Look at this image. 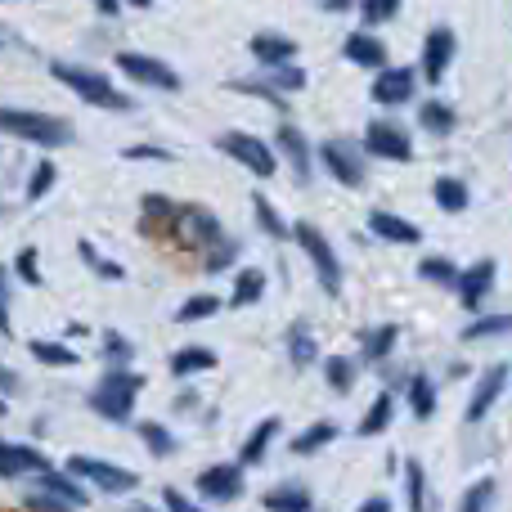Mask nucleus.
<instances>
[{
	"mask_svg": "<svg viewBox=\"0 0 512 512\" xmlns=\"http://www.w3.org/2000/svg\"><path fill=\"white\" fill-rule=\"evenodd\" d=\"M50 77L63 81V86H72L86 104H95V108H113V113L131 108V99H126L113 81L99 77V72H90V68H77V63H50Z\"/></svg>",
	"mask_w": 512,
	"mask_h": 512,
	"instance_id": "f257e3e1",
	"label": "nucleus"
},
{
	"mask_svg": "<svg viewBox=\"0 0 512 512\" xmlns=\"http://www.w3.org/2000/svg\"><path fill=\"white\" fill-rule=\"evenodd\" d=\"M0 131L5 135H18L27 144H68L72 140V126L63 117H45V113H23V108H0Z\"/></svg>",
	"mask_w": 512,
	"mask_h": 512,
	"instance_id": "f03ea898",
	"label": "nucleus"
},
{
	"mask_svg": "<svg viewBox=\"0 0 512 512\" xmlns=\"http://www.w3.org/2000/svg\"><path fill=\"white\" fill-rule=\"evenodd\" d=\"M144 378L140 373H126V369H113L104 382H99L95 391H90V409L104 418H113V423H122V418H131L135 409V396H140Z\"/></svg>",
	"mask_w": 512,
	"mask_h": 512,
	"instance_id": "7ed1b4c3",
	"label": "nucleus"
},
{
	"mask_svg": "<svg viewBox=\"0 0 512 512\" xmlns=\"http://www.w3.org/2000/svg\"><path fill=\"white\" fill-rule=\"evenodd\" d=\"M68 472L90 481V486L104 490V495H131V490L140 486V477H135L131 468H117V463H108V459H90V454H72Z\"/></svg>",
	"mask_w": 512,
	"mask_h": 512,
	"instance_id": "20e7f679",
	"label": "nucleus"
},
{
	"mask_svg": "<svg viewBox=\"0 0 512 512\" xmlns=\"http://www.w3.org/2000/svg\"><path fill=\"white\" fill-rule=\"evenodd\" d=\"M171 234H176L180 248H203L207 252L216 239H221V221H216L207 207L189 203V207H180V212H176V221H171Z\"/></svg>",
	"mask_w": 512,
	"mask_h": 512,
	"instance_id": "39448f33",
	"label": "nucleus"
},
{
	"mask_svg": "<svg viewBox=\"0 0 512 512\" xmlns=\"http://www.w3.org/2000/svg\"><path fill=\"white\" fill-rule=\"evenodd\" d=\"M292 234H297V243L306 248V256L315 261V274H319V283H324V292H337L342 288V265H337V252L328 248V239L315 230V225H292Z\"/></svg>",
	"mask_w": 512,
	"mask_h": 512,
	"instance_id": "423d86ee",
	"label": "nucleus"
},
{
	"mask_svg": "<svg viewBox=\"0 0 512 512\" xmlns=\"http://www.w3.org/2000/svg\"><path fill=\"white\" fill-rule=\"evenodd\" d=\"M117 68H122L131 81H140V86H153V90H180L176 68H167V63L153 59V54L122 50V54H117Z\"/></svg>",
	"mask_w": 512,
	"mask_h": 512,
	"instance_id": "0eeeda50",
	"label": "nucleus"
},
{
	"mask_svg": "<svg viewBox=\"0 0 512 512\" xmlns=\"http://www.w3.org/2000/svg\"><path fill=\"white\" fill-rule=\"evenodd\" d=\"M221 153H230V158H239V167H248L252 176H274V153H270V144H261L256 135H243V131H230V135H221Z\"/></svg>",
	"mask_w": 512,
	"mask_h": 512,
	"instance_id": "6e6552de",
	"label": "nucleus"
},
{
	"mask_svg": "<svg viewBox=\"0 0 512 512\" xmlns=\"http://www.w3.org/2000/svg\"><path fill=\"white\" fill-rule=\"evenodd\" d=\"M198 495L212 499V504H230L243 495V468L239 463H216V468L198 472Z\"/></svg>",
	"mask_w": 512,
	"mask_h": 512,
	"instance_id": "1a4fd4ad",
	"label": "nucleus"
},
{
	"mask_svg": "<svg viewBox=\"0 0 512 512\" xmlns=\"http://www.w3.org/2000/svg\"><path fill=\"white\" fill-rule=\"evenodd\" d=\"M50 463H45L41 450L32 445H14V441H0V477L5 481H18V477H45Z\"/></svg>",
	"mask_w": 512,
	"mask_h": 512,
	"instance_id": "9d476101",
	"label": "nucleus"
},
{
	"mask_svg": "<svg viewBox=\"0 0 512 512\" xmlns=\"http://www.w3.org/2000/svg\"><path fill=\"white\" fill-rule=\"evenodd\" d=\"M364 149H369L373 158H387V162H409V153H414V144H409V135L400 131V126L373 122L369 131H364Z\"/></svg>",
	"mask_w": 512,
	"mask_h": 512,
	"instance_id": "9b49d317",
	"label": "nucleus"
},
{
	"mask_svg": "<svg viewBox=\"0 0 512 512\" xmlns=\"http://www.w3.org/2000/svg\"><path fill=\"white\" fill-rule=\"evenodd\" d=\"M454 50H459V45H454L450 27H432V32H427V45H423V77L441 81L454 63Z\"/></svg>",
	"mask_w": 512,
	"mask_h": 512,
	"instance_id": "f8f14e48",
	"label": "nucleus"
},
{
	"mask_svg": "<svg viewBox=\"0 0 512 512\" xmlns=\"http://www.w3.org/2000/svg\"><path fill=\"white\" fill-rule=\"evenodd\" d=\"M508 387V364H490L486 373H481L477 391H472V405H468V423H481V418L490 414V405H495L499 396H504Z\"/></svg>",
	"mask_w": 512,
	"mask_h": 512,
	"instance_id": "ddd939ff",
	"label": "nucleus"
},
{
	"mask_svg": "<svg viewBox=\"0 0 512 512\" xmlns=\"http://www.w3.org/2000/svg\"><path fill=\"white\" fill-rule=\"evenodd\" d=\"M324 162H328V171H333L342 185H351V189L364 185V162H360V153H355L346 140H328L324 144Z\"/></svg>",
	"mask_w": 512,
	"mask_h": 512,
	"instance_id": "4468645a",
	"label": "nucleus"
},
{
	"mask_svg": "<svg viewBox=\"0 0 512 512\" xmlns=\"http://www.w3.org/2000/svg\"><path fill=\"white\" fill-rule=\"evenodd\" d=\"M495 274H499V265L490 261V256H486V261H477L472 270H463V274H459V297H463V306L477 310L481 297L490 292V283H495Z\"/></svg>",
	"mask_w": 512,
	"mask_h": 512,
	"instance_id": "2eb2a0df",
	"label": "nucleus"
},
{
	"mask_svg": "<svg viewBox=\"0 0 512 512\" xmlns=\"http://www.w3.org/2000/svg\"><path fill=\"white\" fill-rule=\"evenodd\" d=\"M414 95V72L409 68H382L378 81H373V99L378 104H405Z\"/></svg>",
	"mask_w": 512,
	"mask_h": 512,
	"instance_id": "dca6fc26",
	"label": "nucleus"
},
{
	"mask_svg": "<svg viewBox=\"0 0 512 512\" xmlns=\"http://www.w3.org/2000/svg\"><path fill=\"white\" fill-rule=\"evenodd\" d=\"M252 54L261 68H279V63L297 59V41H288L279 32H261V36H252Z\"/></svg>",
	"mask_w": 512,
	"mask_h": 512,
	"instance_id": "f3484780",
	"label": "nucleus"
},
{
	"mask_svg": "<svg viewBox=\"0 0 512 512\" xmlns=\"http://www.w3.org/2000/svg\"><path fill=\"white\" fill-rule=\"evenodd\" d=\"M369 230L378 234L382 243H418L423 239V230H418L414 221H405V216H396V212H373Z\"/></svg>",
	"mask_w": 512,
	"mask_h": 512,
	"instance_id": "a211bd4d",
	"label": "nucleus"
},
{
	"mask_svg": "<svg viewBox=\"0 0 512 512\" xmlns=\"http://www.w3.org/2000/svg\"><path fill=\"white\" fill-rule=\"evenodd\" d=\"M346 59L351 63H360V68H387V45L378 41V36H369V32H355V36H346Z\"/></svg>",
	"mask_w": 512,
	"mask_h": 512,
	"instance_id": "6ab92c4d",
	"label": "nucleus"
},
{
	"mask_svg": "<svg viewBox=\"0 0 512 512\" xmlns=\"http://www.w3.org/2000/svg\"><path fill=\"white\" fill-rule=\"evenodd\" d=\"M274 436H279V418H261V423H256V432L248 436V445L239 450V463H248V468H252V463H261Z\"/></svg>",
	"mask_w": 512,
	"mask_h": 512,
	"instance_id": "aec40b11",
	"label": "nucleus"
},
{
	"mask_svg": "<svg viewBox=\"0 0 512 512\" xmlns=\"http://www.w3.org/2000/svg\"><path fill=\"white\" fill-rule=\"evenodd\" d=\"M41 495L59 499V504H68V508L86 504V490H81L72 477H59V472H45V477H41Z\"/></svg>",
	"mask_w": 512,
	"mask_h": 512,
	"instance_id": "412c9836",
	"label": "nucleus"
},
{
	"mask_svg": "<svg viewBox=\"0 0 512 512\" xmlns=\"http://www.w3.org/2000/svg\"><path fill=\"white\" fill-rule=\"evenodd\" d=\"M279 149L292 158L297 176H310V144H306V135H301L297 126H279Z\"/></svg>",
	"mask_w": 512,
	"mask_h": 512,
	"instance_id": "4be33fe9",
	"label": "nucleus"
},
{
	"mask_svg": "<svg viewBox=\"0 0 512 512\" xmlns=\"http://www.w3.org/2000/svg\"><path fill=\"white\" fill-rule=\"evenodd\" d=\"M391 414H396V396H391V391H382V396L369 405V414L360 418V436L387 432V427H391Z\"/></svg>",
	"mask_w": 512,
	"mask_h": 512,
	"instance_id": "5701e85b",
	"label": "nucleus"
},
{
	"mask_svg": "<svg viewBox=\"0 0 512 512\" xmlns=\"http://www.w3.org/2000/svg\"><path fill=\"white\" fill-rule=\"evenodd\" d=\"M212 364H216V355L207 351V346H185V351L171 355V373H176V378H189V373H203V369H212Z\"/></svg>",
	"mask_w": 512,
	"mask_h": 512,
	"instance_id": "b1692460",
	"label": "nucleus"
},
{
	"mask_svg": "<svg viewBox=\"0 0 512 512\" xmlns=\"http://www.w3.org/2000/svg\"><path fill=\"white\" fill-rule=\"evenodd\" d=\"M265 508L270 512H310V490L301 486H279L265 495Z\"/></svg>",
	"mask_w": 512,
	"mask_h": 512,
	"instance_id": "393cba45",
	"label": "nucleus"
},
{
	"mask_svg": "<svg viewBox=\"0 0 512 512\" xmlns=\"http://www.w3.org/2000/svg\"><path fill=\"white\" fill-rule=\"evenodd\" d=\"M27 351L36 355L41 364H59V369H72V364L81 360L72 346H63V342H45V337H36V342H27Z\"/></svg>",
	"mask_w": 512,
	"mask_h": 512,
	"instance_id": "a878e982",
	"label": "nucleus"
},
{
	"mask_svg": "<svg viewBox=\"0 0 512 512\" xmlns=\"http://www.w3.org/2000/svg\"><path fill=\"white\" fill-rule=\"evenodd\" d=\"M432 198H436V207H441V212H463V207H468V185H463V180H436L432 185Z\"/></svg>",
	"mask_w": 512,
	"mask_h": 512,
	"instance_id": "bb28decb",
	"label": "nucleus"
},
{
	"mask_svg": "<svg viewBox=\"0 0 512 512\" xmlns=\"http://www.w3.org/2000/svg\"><path fill=\"white\" fill-rule=\"evenodd\" d=\"M252 212H256V225H261V230L270 234L274 243H279V239H288V225H283V216L274 212V203H270V198H265V194H252Z\"/></svg>",
	"mask_w": 512,
	"mask_h": 512,
	"instance_id": "cd10ccee",
	"label": "nucleus"
},
{
	"mask_svg": "<svg viewBox=\"0 0 512 512\" xmlns=\"http://www.w3.org/2000/svg\"><path fill=\"white\" fill-rule=\"evenodd\" d=\"M337 441V423H315V427H306V432L292 441V454H315V450H324V445H333Z\"/></svg>",
	"mask_w": 512,
	"mask_h": 512,
	"instance_id": "c85d7f7f",
	"label": "nucleus"
},
{
	"mask_svg": "<svg viewBox=\"0 0 512 512\" xmlns=\"http://www.w3.org/2000/svg\"><path fill=\"white\" fill-rule=\"evenodd\" d=\"M135 432H140V441L149 445V454H158V459L176 454V436H171L162 423H135Z\"/></svg>",
	"mask_w": 512,
	"mask_h": 512,
	"instance_id": "c756f323",
	"label": "nucleus"
},
{
	"mask_svg": "<svg viewBox=\"0 0 512 512\" xmlns=\"http://www.w3.org/2000/svg\"><path fill=\"white\" fill-rule=\"evenodd\" d=\"M265 292V270H239V279H234V306H252V301H261Z\"/></svg>",
	"mask_w": 512,
	"mask_h": 512,
	"instance_id": "7c9ffc66",
	"label": "nucleus"
},
{
	"mask_svg": "<svg viewBox=\"0 0 512 512\" xmlns=\"http://www.w3.org/2000/svg\"><path fill=\"white\" fill-rule=\"evenodd\" d=\"M418 122L432 135H445V131H454V108H445L441 99H427V104L418 108Z\"/></svg>",
	"mask_w": 512,
	"mask_h": 512,
	"instance_id": "2f4dec72",
	"label": "nucleus"
},
{
	"mask_svg": "<svg viewBox=\"0 0 512 512\" xmlns=\"http://www.w3.org/2000/svg\"><path fill=\"white\" fill-rule=\"evenodd\" d=\"M405 490H409V512H427V477L418 459L405 463Z\"/></svg>",
	"mask_w": 512,
	"mask_h": 512,
	"instance_id": "473e14b6",
	"label": "nucleus"
},
{
	"mask_svg": "<svg viewBox=\"0 0 512 512\" xmlns=\"http://www.w3.org/2000/svg\"><path fill=\"white\" fill-rule=\"evenodd\" d=\"M265 86L279 95V90H301L306 86V72L297 63H279V68H265Z\"/></svg>",
	"mask_w": 512,
	"mask_h": 512,
	"instance_id": "72a5a7b5",
	"label": "nucleus"
},
{
	"mask_svg": "<svg viewBox=\"0 0 512 512\" xmlns=\"http://www.w3.org/2000/svg\"><path fill=\"white\" fill-rule=\"evenodd\" d=\"M216 310H221V297H212V292H198V297H189L185 306L176 310V319H180V324H198V319L216 315Z\"/></svg>",
	"mask_w": 512,
	"mask_h": 512,
	"instance_id": "f704fd0d",
	"label": "nucleus"
},
{
	"mask_svg": "<svg viewBox=\"0 0 512 512\" xmlns=\"http://www.w3.org/2000/svg\"><path fill=\"white\" fill-rule=\"evenodd\" d=\"M409 405H414L418 418H432L436 414V387H432V378H423V373H418V378L409 382Z\"/></svg>",
	"mask_w": 512,
	"mask_h": 512,
	"instance_id": "c9c22d12",
	"label": "nucleus"
},
{
	"mask_svg": "<svg viewBox=\"0 0 512 512\" xmlns=\"http://www.w3.org/2000/svg\"><path fill=\"white\" fill-rule=\"evenodd\" d=\"M176 212H180V207L171 203V198H162V194H144V230H153L158 221H167V230H171Z\"/></svg>",
	"mask_w": 512,
	"mask_h": 512,
	"instance_id": "e433bc0d",
	"label": "nucleus"
},
{
	"mask_svg": "<svg viewBox=\"0 0 512 512\" xmlns=\"http://www.w3.org/2000/svg\"><path fill=\"white\" fill-rule=\"evenodd\" d=\"M288 351H292V364H310L315 360V333H310L306 324H292V333H288Z\"/></svg>",
	"mask_w": 512,
	"mask_h": 512,
	"instance_id": "4c0bfd02",
	"label": "nucleus"
},
{
	"mask_svg": "<svg viewBox=\"0 0 512 512\" xmlns=\"http://www.w3.org/2000/svg\"><path fill=\"white\" fill-rule=\"evenodd\" d=\"M324 378H328V387L342 391V396H346V391L355 387V364L346 360V355H333V360L324 364Z\"/></svg>",
	"mask_w": 512,
	"mask_h": 512,
	"instance_id": "58836bf2",
	"label": "nucleus"
},
{
	"mask_svg": "<svg viewBox=\"0 0 512 512\" xmlns=\"http://www.w3.org/2000/svg\"><path fill=\"white\" fill-rule=\"evenodd\" d=\"M77 252H81V261H86L95 274H104V279H113V283H117V279H122V274H126L117 261H108L104 252H95V243H86V239H81V243H77Z\"/></svg>",
	"mask_w": 512,
	"mask_h": 512,
	"instance_id": "ea45409f",
	"label": "nucleus"
},
{
	"mask_svg": "<svg viewBox=\"0 0 512 512\" xmlns=\"http://www.w3.org/2000/svg\"><path fill=\"white\" fill-rule=\"evenodd\" d=\"M54 180H59V167H54V162H36V167H32V180H27V203H36V198L50 194Z\"/></svg>",
	"mask_w": 512,
	"mask_h": 512,
	"instance_id": "a19ab883",
	"label": "nucleus"
},
{
	"mask_svg": "<svg viewBox=\"0 0 512 512\" xmlns=\"http://www.w3.org/2000/svg\"><path fill=\"white\" fill-rule=\"evenodd\" d=\"M396 324H382V328H373L369 337H364V355H369V360H387L391 355V346H396Z\"/></svg>",
	"mask_w": 512,
	"mask_h": 512,
	"instance_id": "79ce46f5",
	"label": "nucleus"
},
{
	"mask_svg": "<svg viewBox=\"0 0 512 512\" xmlns=\"http://www.w3.org/2000/svg\"><path fill=\"white\" fill-rule=\"evenodd\" d=\"M495 333H512V315L477 319V324H468V328H463V337H468V342H477V337H495Z\"/></svg>",
	"mask_w": 512,
	"mask_h": 512,
	"instance_id": "37998d69",
	"label": "nucleus"
},
{
	"mask_svg": "<svg viewBox=\"0 0 512 512\" xmlns=\"http://www.w3.org/2000/svg\"><path fill=\"white\" fill-rule=\"evenodd\" d=\"M418 274H423V279H432V283H459V270H454L445 256H427V261L418 265Z\"/></svg>",
	"mask_w": 512,
	"mask_h": 512,
	"instance_id": "c03bdc74",
	"label": "nucleus"
},
{
	"mask_svg": "<svg viewBox=\"0 0 512 512\" xmlns=\"http://www.w3.org/2000/svg\"><path fill=\"white\" fill-rule=\"evenodd\" d=\"M239 248H243V243H234V239H225V234H221V239L207 248V270H225V265L239 256Z\"/></svg>",
	"mask_w": 512,
	"mask_h": 512,
	"instance_id": "a18cd8bd",
	"label": "nucleus"
},
{
	"mask_svg": "<svg viewBox=\"0 0 512 512\" xmlns=\"http://www.w3.org/2000/svg\"><path fill=\"white\" fill-rule=\"evenodd\" d=\"M490 499H495V481H477V486L463 495V504L459 512H486L490 508Z\"/></svg>",
	"mask_w": 512,
	"mask_h": 512,
	"instance_id": "49530a36",
	"label": "nucleus"
},
{
	"mask_svg": "<svg viewBox=\"0 0 512 512\" xmlns=\"http://www.w3.org/2000/svg\"><path fill=\"white\" fill-rule=\"evenodd\" d=\"M18 274H23V283H32V288H41V256H36V248H23V252H18Z\"/></svg>",
	"mask_w": 512,
	"mask_h": 512,
	"instance_id": "de8ad7c7",
	"label": "nucleus"
},
{
	"mask_svg": "<svg viewBox=\"0 0 512 512\" xmlns=\"http://www.w3.org/2000/svg\"><path fill=\"white\" fill-rule=\"evenodd\" d=\"M396 9H400V0H364V23L378 27V23H387Z\"/></svg>",
	"mask_w": 512,
	"mask_h": 512,
	"instance_id": "09e8293b",
	"label": "nucleus"
},
{
	"mask_svg": "<svg viewBox=\"0 0 512 512\" xmlns=\"http://www.w3.org/2000/svg\"><path fill=\"white\" fill-rule=\"evenodd\" d=\"M104 346H108V360H131V355H135V346L126 342L122 333H108V337H104Z\"/></svg>",
	"mask_w": 512,
	"mask_h": 512,
	"instance_id": "8fccbe9b",
	"label": "nucleus"
},
{
	"mask_svg": "<svg viewBox=\"0 0 512 512\" xmlns=\"http://www.w3.org/2000/svg\"><path fill=\"white\" fill-rule=\"evenodd\" d=\"M162 508H167V512H198V504H194V499H185V495H180V490H162Z\"/></svg>",
	"mask_w": 512,
	"mask_h": 512,
	"instance_id": "3c124183",
	"label": "nucleus"
},
{
	"mask_svg": "<svg viewBox=\"0 0 512 512\" xmlns=\"http://www.w3.org/2000/svg\"><path fill=\"white\" fill-rule=\"evenodd\" d=\"M0 333H9V279L0 270Z\"/></svg>",
	"mask_w": 512,
	"mask_h": 512,
	"instance_id": "603ef678",
	"label": "nucleus"
},
{
	"mask_svg": "<svg viewBox=\"0 0 512 512\" xmlns=\"http://www.w3.org/2000/svg\"><path fill=\"white\" fill-rule=\"evenodd\" d=\"M355 512H391V499H382V495H373V499H364Z\"/></svg>",
	"mask_w": 512,
	"mask_h": 512,
	"instance_id": "864d4df0",
	"label": "nucleus"
},
{
	"mask_svg": "<svg viewBox=\"0 0 512 512\" xmlns=\"http://www.w3.org/2000/svg\"><path fill=\"white\" fill-rule=\"evenodd\" d=\"M122 158H171L167 149H126Z\"/></svg>",
	"mask_w": 512,
	"mask_h": 512,
	"instance_id": "5fc2aeb1",
	"label": "nucleus"
},
{
	"mask_svg": "<svg viewBox=\"0 0 512 512\" xmlns=\"http://www.w3.org/2000/svg\"><path fill=\"white\" fill-rule=\"evenodd\" d=\"M319 5H324V9H333V14H342V9H351L355 0H319Z\"/></svg>",
	"mask_w": 512,
	"mask_h": 512,
	"instance_id": "6e6d98bb",
	"label": "nucleus"
},
{
	"mask_svg": "<svg viewBox=\"0 0 512 512\" xmlns=\"http://www.w3.org/2000/svg\"><path fill=\"white\" fill-rule=\"evenodd\" d=\"M95 9H99V14H117V9H122V0H95Z\"/></svg>",
	"mask_w": 512,
	"mask_h": 512,
	"instance_id": "4d7b16f0",
	"label": "nucleus"
},
{
	"mask_svg": "<svg viewBox=\"0 0 512 512\" xmlns=\"http://www.w3.org/2000/svg\"><path fill=\"white\" fill-rule=\"evenodd\" d=\"M14 387H18V378L9 369H0V391H14Z\"/></svg>",
	"mask_w": 512,
	"mask_h": 512,
	"instance_id": "13d9d810",
	"label": "nucleus"
},
{
	"mask_svg": "<svg viewBox=\"0 0 512 512\" xmlns=\"http://www.w3.org/2000/svg\"><path fill=\"white\" fill-rule=\"evenodd\" d=\"M131 5H140V9H144V5H153V0H131Z\"/></svg>",
	"mask_w": 512,
	"mask_h": 512,
	"instance_id": "bf43d9fd",
	"label": "nucleus"
},
{
	"mask_svg": "<svg viewBox=\"0 0 512 512\" xmlns=\"http://www.w3.org/2000/svg\"><path fill=\"white\" fill-rule=\"evenodd\" d=\"M0 414H5V396H0Z\"/></svg>",
	"mask_w": 512,
	"mask_h": 512,
	"instance_id": "052dcab7",
	"label": "nucleus"
}]
</instances>
